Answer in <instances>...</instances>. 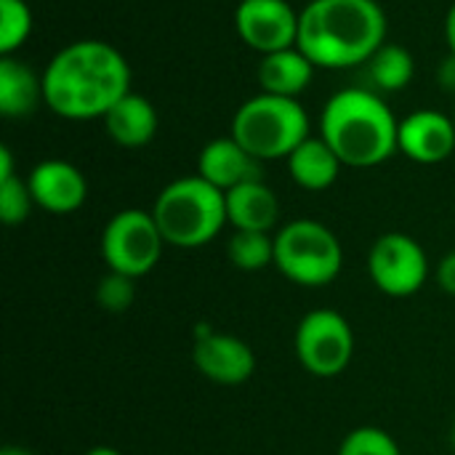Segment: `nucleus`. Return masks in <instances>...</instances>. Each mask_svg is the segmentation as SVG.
<instances>
[{
  "label": "nucleus",
  "mask_w": 455,
  "mask_h": 455,
  "mask_svg": "<svg viewBox=\"0 0 455 455\" xmlns=\"http://www.w3.org/2000/svg\"><path fill=\"white\" fill-rule=\"evenodd\" d=\"M128 91L125 56L96 37L59 48L43 72V101L64 120H101Z\"/></svg>",
  "instance_id": "f257e3e1"
},
{
  "label": "nucleus",
  "mask_w": 455,
  "mask_h": 455,
  "mask_svg": "<svg viewBox=\"0 0 455 455\" xmlns=\"http://www.w3.org/2000/svg\"><path fill=\"white\" fill-rule=\"evenodd\" d=\"M387 29L379 0H309L299 11L296 45L317 69H352L387 43Z\"/></svg>",
  "instance_id": "f03ea898"
},
{
  "label": "nucleus",
  "mask_w": 455,
  "mask_h": 455,
  "mask_svg": "<svg viewBox=\"0 0 455 455\" xmlns=\"http://www.w3.org/2000/svg\"><path fill=\"white\" fill-rule=\"evenodd\" d=\"M400 120L371 88L336 91L320 115V136L344 168H376L397 152Z\"/></svg>",
  "instance_id": "7ed1b4c3"
},
{
  "label": "nucleus",
  "mask_w": 455,
  "mask_h": 455,
  "mask_svg": "<svg viewBox=\"0 0 455 455\" xmlns=\"http://www.w3.org/2000/svg\"><path fill=\"white\" fill-rule=\"evenodd\" d=\"M165 245L192 251L208 245L227 221V197L203 176H179L160 189L152 205Z\"/></svg>",
  "instance_id": "20e7f679"
},
{
  "label": "nucleus",
  "mask_w": 455,
  "mask_h": 455,
  "mask_svg": "<svg viewBox=\"0 0 455 455\" xmlns=\"http://www.w3.org/2000/svg\"><path fill=\"white\" fill-rule=\"evenodd\" d=\"M229 136L240 141L256 160H288V155L309 139V115L299 99L272 96L259 91L245 99L235 117Z\"/></svg>",
  "instance_id": "39448f33"
},
{
  "label": "nucleus",
  "mask_w": 455,
  "mask_h": 455,
  "mask_svg": "<svg viewBox=\"0 0 455 455\" xmlns=\"http://www.w3.org/2000/svg\"><path fill=\"white\" fill-rule=\"evenodd\" d=\"M275 267L301 288L331 285L344 269V248L333 229L315 219H296L275 235Z\"/></svg>",
  "instance_id": "423d86ee"
},
{
  "label": "nucleus",
  "mask_w": 455,
  "mask_h": 455,
  "mask_svg": "<svg viewBox=\"0 0 455 455\" xmlns=\"http://www.w3.org/2000/svg\"><path fill=\"white\" fill-rule=\"evenodd\" d=\"M163 248L165 240L160 235L152 211H141V208L117 211L101 229V243H99L107 269L133 280L149 275L157 267Z\"/></svg>",
  "instance_id": "0eeeda50"
},
{
  "label": "nucleus",
  "mask_w": 455,
  "mask_h": 455,
  "mask_svg": "<svg viewBox=\"0 0 455 455\" xmlns=\"http://www.w3.org/2000/svg\"><path fill=\"white\" fill-rule=\"evenodd\" d=\"M293 349L307 373L315 379H336L355 357V331L341 312L315 309L301 317Z\"/></svg>",
  "instance_id": "6e6552de"
},
{
  "label": "nucleus",
  "mask_w": 455,
  "mask_h": 455,
  "mask_svg": "<svg viewBox=\"0 0 455 455\" xmlns=\"http://www.w3.org/2000/svg\"><path fill=\"white\" fill-rule=\"evenodd\" d=\"M368 275L384 296L408 299L427 285L429 256L416 237L405 232H387L371 245Z\"/></svg>",
  "instance_id": "1a4fd4ad"
},
{
  "label": "nucleus",
  "mask_w": 455,
  "mask_h": 455,
  "mask_svg": "<svg viewBox=\"0 0 455 455\" xmlns=\"http://www.w3.org/2000/svg\"><path fill=\"white\" fill-rule=\"evenodd\" d=\"M240 40L259 56L293 48L299 40V11L288 0H240L235 8Z\"/></svg>",
  "instance_id": "9d476101"
},
{
  "label": "nucleus",
  "mask_w": 455,
  "mask_h": 455,
  "mask_svg": "<svg viewBox=\"0 0 455 455\" xmlns=\"http://www.w3.org/2000/svg\"><path fill=\"white\" fill-rule=\"evenodd\" d=\"M192 363L208 381L221 387H240L256 373L253 349L243 339L219 333L208 325H200L195 333Z\"/></svg>",
  "instance_id": "9b49d317"
},
{
  "label": "nucleus",
  "mask_w": 455,
  "mask_h": 455,
  "mask_svg": "<svg viewBox=\"0 0 455 455\" xmlns=\"http://www.w3.org/2000/svg\"><path fill=\"white\" fill-rule=\"evenodd\" d=\"M397 152L419 165L445 163L455 152L453 115L437 109H419L400 120Z\"/></svg>",
  "instance_id": "f8f14e48"
},
{
  "label": "nucleus",
  "mask_w": 455,
  "mask_h": 455,
  "mask_svg": "<svg viewBox=\"0 0 455 455\" xmlns=\"http://www.w3.org/2000/svg\"><path fill=\"white\" fill-rule=\"evenodd\" d=\"M27 184L35 205L53 216L75 213L88 200V179L83 176V171L59 157L37 163L29 171Z\"/></svg>",
  "instance_id": "ddd939ff"
},
{
  "label": "nucleus",
  "mask_w": 455,
  "mask_h": 455,
  "mask_svg": "<svg viewBox=\"0 0 455 455\" xmlns=\"http://www.w3.org/2000/svg\"><path fill=\"white\" fill-rule=\"evenodd\" d=\"M197 176L221 192H229L245 181L261 179V160H256L232 136L211 139L197 155Z\"/></svg>",
  "instance_id": "4468645a"
},
{
  "label": "nucleus",
  "mask_w": 455,
  "mask_h": 455,
  "mask_svg": "<svg viewBox=\"0 0 455 455\" xmlns=\"http://www.w3.org/2000/svg\"><path fill=\"white\" fill-rule=\"evenodd\" d=\"M227 197V221L232 229L243 232H272L280 221V200L264 179L245 181Z\"/></svg>",
  "instance_id": "2eb2a0df"
},
{
  "label": "nucleus",
  "mask_w": 455,
  "mask_h": 455,
  "mask_svg": "<svg viewBox=\"0 0 455 455\" xmlns=\"http://www.w3.org/2000/svg\"><path fill=\"white\" fill-rule=\"evenodd\" d=\"M101 123H104L107 136L117 147H123V149H141V147H147L155 139L157 125H160L155 104L147 96L133 93V91H128L101 117Z\"/></svg>",
  "instance_id": "dca6fc26"
},
{
  "label": "nucleus",
  "mask_w": 455,
  "mask_h": 455,
  "mask_svg": "<svg viewBox=\"0 0 455 455\" xmlns=\"http://www.w3.org/2000/svg\"><path fill=\"white\" fill-rule=\"evenodd\" d=\"M315 72L317 67L304 56L299 45H293V48H283V51L261 56L256 67V80L264 93L299 99L312 85Z\"/></svg>",
  "instance_id": "f3484780"
},
{
  "label": "nucleus",
  "mask_w": 455,
  "mask_h": 455,
  "mask_svg": "<svg viewBox=\"0 0 455 455\" xmlns=\"http://www.w3.org/2000/svg\"><path fill=\"white\" fill-rule=\"evenodd\" d=\"M288 173L293 184H299L307 192H325L336 184L344 163L339 155L328 147L323 136L304 139L291 155H288Z\"/></svg>",
  "instance_id": "a211bd4d"
},
{
  "label": "nucleus",
  "mask_w": 455,
  "mask_h": 455,
  "mask_svg": "<svg viewBox=\"0 0 455 455\" xmlns=\"http://www.w3.org/2000/svg\"><path fill=\"white\" fill-rule=\"evenodd\" d=\"M43 101V77L16 56H0V112L5 117H27Z\"/></svg>",
  "instance_id": "6ab92c4d"
},
{
  "label": "nucleus",
  "mask_w": 455,
  "mask_h": 455,
  "mask_svg": "<svg viewBox=\"0 0 455 455\" xmlns=\"http://www.w3.org/2000/svg\"><path fill=\"white\" fill-rule=\"evenodd\" d=\"M371 91L376 93H397L413 83L416 61L413 53L397 43H384L365 64Z\"/></svg>",
  "instance_id": "aec40b11"
},
{
  "label": "nucleus",
  "mask_w": 455,
  "mask_h": 455,
  "mask_svg": "<svg viewBox=\"0 0 455 455\" xmlns=\"http://www.w3.org/2000/svg\"><path fill=\"white\" fill-rule=\"evenodd\" d=\"M227 259L243 272H261L275 267V235L235 229L227 243Z\"/></svg>",
  "instance_id": "412c9836"
},
{
  "label": "nucleus",
  "mask_w": 455,
  "mask_h": 455,
  "mask_svg": "<svg viewBox=\"0 0 455 455\" xmlns=\"http://www.w3.org/2000/svg\"><path fill=\"white\" fill-rule=\"evenodd\" d=\"M32 35L27 0H0V56H13Z\"/></svg>",
  "instance_id": "4be33fe9"
},
{
  "label": "nucleus",
  "mask_w": 455,
  "mask_h": 455,
  "mask_svg": "<svg viewBox=\"0 0 455 455\" xmlns=\"http://www.w3.org/2000/svg\"><path fill=\"white\" fill-rule=\"evenodd\" d=\"M336 455H403V451L387 429L357 427L341 440Z\"/></svg>",
  "instance_id": "5701e85b"
},
{
  "label": "nucleus",
  "mask_w": 455,
  "mask_h": 455,
  "mask_svg": "<svg viewBox=\"0 0 455 455\" xmlns=\"http://www.w3.org/2000/svg\"><path fill=\"white\" fill-rule=\"evenodd\" d=\"M32 208H35V200H32L27 179L11 176V179L0 181V219L5 227L24 224L27 216L32 213Z\"/></svg>",
  "instance_id": "b1692460"
},
{
  "label": "nucleus",
  "mask_w": 455,
  "mask_h": 455,
  "mask_svg": "<svg viewBox=\"0 0 455 455\" xmlns=\"http://www.w3.org/2000/svg\"><path fill=\"white\" fill-rule=\"evenodd\" d=\"M133 283H136L133 277L107 272L96 285V304L104 312H112V315H120V312L131 309V304L136 299V285Z\"/></svg>",
  "instance_id": "393cba45"
},
{
  "label": "nucleus",
  "mask_w": 455,
  "mask_h": 455,
  "mask_svg": "<svg viewBox=\"0 0 455 455\" xmlns=\"http://www.w3.org/2000/svg\"><path fill=\"white\" fill-rule=\"evenodd\" d=\"M435 277H437V285H440L445 293L455 296V251H451L448 256H443V259H440Z\"/></svg>",
  "instance_id": "a878e982"
},
{
  "label": "nucleus",
  "mask_w": 455,
  "mask_h": 455,
  "mask_svg": "<svg viewBox=\"0 0 455 455\" xmlns=\"http://www.w3.org/2000/svg\"><path fill=\"white\" fill-rule=\"evenodd\" d=\"M437 83L445 93H455V56L448 53L437 67Z\"/></svg>",
  "instance_id": "bb28decb"
},
{
  "label": "nucleus",
  "mask_w": 455,
  "mask_h": 455,
  "mask_svg": "<svg viewBox=\"0 0 455 455\" xmlns=\"http://www.w3.org/2000/svg\"><path fill=\"white\" fill-rule=\"evenodd\" d=\"M11 176H16V171H13V155H11V149L3 144V147H0V181H5V179H11Z\"/></svg>",
  "instance_id": "cd10ccee"
},
{
  "label": "nucleus",
  "mask_w": 455,
  "mask_h": 455,
  "mask_svg": "<svg viewBox=\"0 0 455 455\" xmlns=\"http://www.w3.org/2000/svg\"><path fill=\"white\" fill-rule=\"evenodd\" d=\"M445 40H448V53L455 56V0L445 16Z\"/></svg>",
  "instance_id": "c85d7f7f"
},
{
  "label": "nucleus",
  "mask_w": 455,
  "mask_h": 455,
  "mask_svg": "<svg viewBox=\"0 0 455 455\" xmlns=\"http://www.w3.org/2000/svg\"><path fill=\"white\" fill-rule=\"evenodd\" d=\"M83 455H123V453H120V451H115V448H109V445H96V448L85 451Z\"/></svg>",
  "instance_id": "c756f323"
},
{
  "label": "nucleus",
  "mask_w": 455,
  "mask_h": 455,
  "mask_svg": "<svg viewBox=\"0 0 455 455\" xmlns=\"http://www.w3.org/2000/svg\"><path fill=\"white\" fill-rule=\"evenodd\" d=\"M0 455H32L29 451H24V448H16V445H8V448H3Z\"/></svg>",
  "instance_id": "7c9ffc66"
},
{
  "label": "nucleus",
  "mask_w": 455,
  "mask_h": 455,
  "mask_svg": "<svg viewBox=\"0 0 455 455\" xmlns=\"http://www.w3.org/2000/svg\"><path fill=\"white\" fill-rule=\"evenodd\" d=\"M451 443H453V451H455V424H453V435H451Z\"/></svg>",
  "instance_id": "2f4dec72"
},
{
  "label": "nucleus",
  "mask_w": 455,
  "mask_h": 455,
  "mask_svg": "<svg viewBox=\"0 0 455 455\" xmlns=\"http://www.w3.org/2000/svg\"><path fill=\"white\" fill-rule=\"evenodd\" d=\"M453 123H455V109H453Z\"/></svg>",
  "instance_id": "473e14b6"
}]
</instances>
